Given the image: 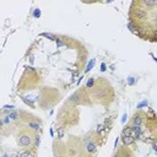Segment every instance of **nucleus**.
<instances>
[{
  "label": "nucleus",
  "instance_id": "obj_1",
  "mask_svg": "<svg viewBox=\"0 0 157 157\" xmlns=\"http://www.w3.org/2000/svg\"><path fill=\"white\" fill-rule=\"evenodd\" d=\"M32 140H33V136L27 131H22L17 135V144L21 147H30L32 145Z\"/></svg>",
  "mask_w": 157,
  "mask_h": 157
},
{
  "label": "nucleus",
  "instance_id": "obj_2",
  "mask_svg": "<svg viewBox=\"0 0 157 157\" xmlns=\"http://www.w3.org/2000/svg\"><path fill=\"white\" fill-rule=\"evenodd\" d=\"M84 147L88 153H94L97 151V144L90 138H86L84 140Z\"/></svg>",
  "mask_w": 157,
  "mask_h": 157
},
{
  "label": "nucleus",
  "instance_id": "obj_3",
  "mask_svg": "<svg viewBox=\"0 0 157 157\" xmlns=\"http://www.w3.org/2000/svg\"><path fill=\"white\" fill-rule=\"evenodd\" d=\"M82 97V91H77V92H75L72 96L69 98V101H67V104H70V106H77L81 103V98Z\"/></svg>",
  "mask_w": 157,
  "mask_h": 157
},
{
  "label": "nucleus",
  "instance_id": "obj_4",
  "mask_svg": "<svg viewBox=\"0 0 157 157\" xmlns=\"http://www.w3.org/2000/svg\"><path fill=\"white\" fill-rule=\"evenodd\" d=\"M145 117H146L145 113H142V112H139L138 114H135L134 118H133V125L134 126H141V124L145 120Z\"/></svg>",
  "mask_w": 157,
  "mask_h": 157
},
{
  "label": "nucleus",
  "instance_id": "obj_5",
  "mask_svg": "<svg viewBox=\"0 0 157 157\" xmlns=\"http://www.w3.org/2000/svg\"><path fill=\"white\" fill-rule=\"evenodd\" d=\"M26 124H27V126H28L30 130L35 131V133L40 131V129H42V125H40V123H38L37 120H33V119L28 120V121L26 123Z\"/></svg>",
  "mask_w": 157,
  "mask_h": 157
},
{
  "label": "nucleus",
  "instance_id": "obj_6",
  "mask_svg": "<svg viewBox=\"0 0 157 157\" xmlns=\"http://www.w3.org/2000/svg\"><path fill=\"white\" fill-rule=\"evenodd\" d=\"M8 117H9V119L11 120V123H15V121L20 120L21 115H20V113L16 112V111H10V112L8 113Z\"/></svg>",
  "mask_w": 157,
  "mask_h": 157
},
{
  "label": "nucleus",
  "instance_id": "obj_7",
  "mask_svg": "<svg viewBox=\"0 0 157 157\" xmlns=\"http://www.w3.org/2000/svg\"><path fill=\"white\" fill-rule=\"evenodd\" d=\"M39 144H40V136L38 134H36L33 136V140H32V145H33V148H37L39 147Z\"/></svg>",
  "mask_w": 157,
  "mask_h": 157
},
{
  "label": "nucleus",
  "instance_id": "obj_8",
  "mask_svg": "<svg viewBox=\"0 0 157 157\" xmlns=\"http://www.w3.org/2000/svg\"><path fill=\"white\" fill-rule=\"evenodd\" d=\"M20 157H36V152L35 151H30V150H25L20 153Z\"/></svg>",
  "mask_w": 157,
  "mask_h": 157
},
{
  "label": "nucleus",
  "instance_id": "obj_9",
  "mask_svg": "<svg viewBox=\"0 0 157 157\" xmlns=\"http://www.w3.org/2000/svg\"><path fill=\"white\" fill-rule=\"evenodd\" d=\"M134 141L135 140H134V138H131V136H123V144H124L125 146L131 145Z\"/></svg>",
  "mask_w": 157,
  "mask_h": 157
},
{
  "label": "nucleus",
  "instance_id": "obj_10",
  "mask_svg": "<svg viewBox=\"0 0 157 157\" xmlns=\"http://www.w3.org/2000/svg\"><path fill=\"white\" fill-rule=\"evenodd\" d=\"M133 135H134V133H133L131 126H125L124 130H123V136H131L133 138Z\"/></svg>",
  "mask_w": 157,
  "mask_h": 157
},
{
  "label": "nucleus",
  "instance_id": "obj_11",
  "mask_svg": "<svg viewBox=\"0 0 157 157\" xmlns=\"http://www.w3.org/2000/svg\"><path fill=\"white\" fill-rule=\"evenodd\" d=\"M64 135H65L64 128H58V129H57V136H58V139H63Z\"/></svg>",
  "mask_w": 157,
  "mask_h": 157
},
{
  "label": "nucleus",
  "instance_id": "obj_12",
  "mask_svg": "<svg viewBox=\"0 0 157 157\" xmlns=\"http://www.w3.org/2000/svg\"><path fill=\"white\" fill-rule=\"evenodd\" d=\"M93 82H94V79H90L87 81V84H86V87L87 88H91L92 86H93Z\"/></svg>",
  "mask_w": 157,
  "mask_h": 157
},
{
  "label": "nucleus",
  "instance_id": "obj_13",
  "mask_svg": "<svg viewBox=\"0 0 157 157\" xmlns=\"http://www.w3.org/2000/svg\"><path fill=\"white\" fill-rule=\"evenodd\" d=\"M102 130H103V125H102V124L97 125V129H96V131H97V134H98V133H101Z\"/></svg>",
  "mask_w": 157,
  "mask_h": 157
},
{
  "label": "nucleus",
  "instance_id": "obj_14",
  "mask_svg": "<svg viewBox=\"0 0 157 157\" xmlns=\"http://www.w3.org/2000/svg\"><path fill=\"white\" fill-rule=\"evenodd\" d=\"M93 63H94V61H93V60H91V63H90V65H88V66H87V69H86V71H90V70H91V67L93 66Z\"/></svg>",
  "mask_w": 157,
  "mask_h": 157
},
{
  "label": "nucleus",
  "instance_id": "obj_15",
  "mask_svg": "<svg viewBox=\"0 0 157 157\" xmlns=\"http://www.w3.org/2000/svg\"><path fill=\"white\" fill-rule=\"evenodd\" d=\"M10 157H20V153H16V152H13L12 155H10Z\"/></svg>",
  "mask_w": 157,
  "mask_h": 157
},
{
  "label": "nucleus",
  "instance_id": "obj_16",
  "mask_svg": "<svg viewBox=\"0 0 157 157\" xmlns=\"http://www.w3.org/2000/svg\"><path fill=\"white\" fill-rule=\"evenodd\" d=\"M101 67H102L101 70H102V71H104V70H106V64H102V65H101Z\"/></svg>",
  "mask_w": 157,
  "mask_h": 157
},
{
  "label": "nucleus",
  "instance_id": "obj_17",
  "mask_svg": "<svg viewBox=\"0 0 157 157\" xmlns=\"http://www.w3.org/2000/svg\"><path fill=\"white\" fill-rule=\"evenodd\" d=\"M35 16H36V17L40 16V11H36V12H35Z\"/></svg>",
  "mask_w": 157,
  "mask_h": 157
},
{
  "label": "nucleus",
  "instance_id": "obj_18",
  "mask_svg": "<svg viewBox=\"0 0 157 157\" xmlns=\"http://www.w3.org/2000/svg\"><path fill=\"white\" fill-rule=\"evenodd\" d=\"M3 157H10V156H9L8 153H4V155H3Z\"/></svg>",
  "mask_w": 157,
  "mask_h": 157
},
{
  "label": "nucleus",
  "instance_id": "obj_19",
  "mask_svg": "<svg viewBox=\"0 0 157 157\" xmlns=\"http://www.w3.org/2000/svg\"><path fill=\"white\" fill-rule=\"evenodd\" d=\"M0 138H1V133H0Z\"/></svg>",
  "mask_w": 157,
  "mask_h": 157
},
{
  "label": "nucleus",
  "instance_id": "obj_20",
  "mask_svg": "<svg viewBox=\"0 0 157 157\" xmlns=\"http://www.w3.org/2000/svg\"><path fill=\"white\" fill-rule=\"evenodd\" d=\"M0 157H1V156H0Z\"/></svg>",
  "mask_w": 157,
  "mask_h": 157
}]
</instances>
